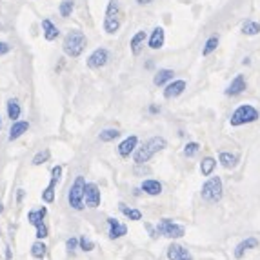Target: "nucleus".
<instances>
[{"label":"nucleus","mask_w":260,"mask_h":260,"mask_svg":"<svg viewBox=\"0 0 260 260\" xmlns=\"http://www.w3.org/2000/svg\"><path fill=\"white\" fill-rule=\"evenodd\" d=\"M56 178H53L51 177V180H49V184H48V187L42 191V200L46 202V204H51L53 200H55V189H56Z\"/></svg>","instance_id":"26"},{"label":"nucleus","mask_w":260,"mask_h":260,"mask_svg":"<svg viewBox=\"0 0 260 260\" xmlns=\"http://www.w3.org/2000/svg\"><path fill=\"white\" fill-rule=\"evenodd\" d=\"M35 230H37V239H40V240H44L46 237H48V225L44 224H39V225H35Z\"/></svg>","instance_id":"36"},{"label":"nucleus","mask_w":260,"mask_h":260,"mask_svg":"<svg viewBox=\"0 0 260 260\" xmlns=\"http://www.w3.org/2000/svg\"><path fill=\"white\" fill-rule=\"evenodd\" d=\"M137 146H139V139H137L135 135H131V137H127V139H124L120 144H118L117 151L122 158H129V156L137 151Z\"/></svg>","instance_id":"12"},{"label":"nucleus","mask_w":260,"mask_h":260,"mask_svg":"<svg viewBox=\"0 0 260 260\" xmlns=\"http://www.w3.org/2000/svg\"><path fill=\"white\" fill-rule=\"evenodd\" d=\"M175 77V71L173 70H168V68H162V70H158L155 73V77H153V84L155 86H166V84H169L171 80H173Z\"/></svg>","instance_id":"20"},{"label":"nucleus","mask_w":260,"mask_h":260,"mask_svg":"<svg viewBox=\"0 0 260 260\" xmlns=\"http://www.w3.org/2000/svg\"><path fill=\"white\" fill-rule=\"evenodd\" d=\"M108 225H109V239H122L124 235H127V228L124 224L117 220V218H108Z\"/></svg>","instance_id":"18"},{"label":"nucleus","mask_w":260,"mask_h":260,"mask_svg":"<svg viewBox=\"0 0 260 260\" xmlns=\"http://www.w3.org/2000/svg\"><path fill=\"white\" fill-rule=\"evenodd\" d=\"M118 208H120V211H122V215H124V217H127L129 218V220H142V213L139 211V209H133V208H127L126 204H124V202H120V204H118Z\"/></svg>","instance_id":"28"},{"label":"nucleus","mask_w":260,"mask_h":260,"mask_svg":"<svg viewBox=\"0 0 260 260\" xmlns=\"http://www.w3.org/2000/svg\"><path fill=\"white\" fill-rule=\"evenodd\" d=\"M247 89V80H246V77L244 75H235V78L230 82V86L225 87V91H224V95L225 96H239V95H242L244 91Z\"/></svg>","instance_id":"10"},{"label":"nucleus","mask_w":260,"mask_h":260,"mask_svg":"<svg viewBox=\"0 0 260 260\" xmlns=\"http://www.w3.org/2000/svg\"><path fill=\"white\" fill-rule=\"evenodd\" d=\"M224 195V186H222L220 177H209L204 184H202V189H200V197L206 200V202H218Z\"/></svg>","instance_id":"5"},{"label":"nucleus","mask_w":260,"mask_h":260,"mask_svg":"<svg viewBox=\"0 0 260 260\" xmlns=\"http://www.w3.org/2000/svg\"><path fill=\"white\" fill-rule=\"evenodd\" d=\"M9 51H11V46H9L8 42H0V56L8 55Z\"/></svg>","instance_id":"39"},{"label":"nucleus","mask_w":260,"mask_h":260,"mask_svg":"<svg viewBox=\"0 0 260 260\" xmlns=\"http://www.w3.org/2000/svg\"><path fill=\"white\" fill-rule=\"evenodd\" d=\"M166 148H168V140H166L164 137H151V139L146 140V142H144L140 148H137V151L133 153L135 164L144 166L146 162H149L151 156H155L156 153L164 151Z\"/></svg>","instance_id":"1"},{"label":"nucleus","mask_w":260,"mask_h":260,"mask_svg":"<svg viewBox=\"0 0 260 260\" xmlns=\"http://www.w3.org/2000/svg\"><path fill=\"white\" fill-rule=\"evenodd\" d=\"M100 200H102V195H100L99 186L93 182H87L86 189H84V202H86V206L87 208L95 209L100 206Z\"/></svg>","instance_id":"9"},{"label":"nucleus","mask_w":260,"mask_h":260,"mask_svg":"<svg viewBox=\"0 0 260 260\" xmlns=\"http://www.w3.org/2000/svg\"><path fill=\"white\" fill-rule=\"evenodd\" d=\"M51 177L56 178V180H60V177H62V166H55V168L51 169Z\"/></svg>","instance_id":"38"},{"label":"nucleus","mask_w":260,"mask_h":260,"mask_svg":"<svg viewBox=\"0 0 260 260\" xmlns=\"http://www.w3.org/2000/svg\"><path fill=\"white\" fill-rule=\"evenodd\" d=\"M148 33L144 29H140V31H137L133 35V39H131V42H129V48H131V53H133L135 56H139L140 53L144 51V46L148 44Z\"/></svg>","instance_id":"13"},{"label":"nucleus","mask_w":260,"mask_h":260,"mask_svg":"<svg viewBox=\"0 0 260 260\" xmlns=\"http://www.w3.org/2000/svg\"><path fill=\"white\" fill-rule=\"evenodd\" d=\"M140 189L149 197H158L162 193V184L155 178H146L142 184H140Z\"/></svg>","instance_id":"16"},{"label":"nucleus","mask_w":260,"mask_h":260,"mask_svg":"<svg viewBox=\"0 0 260 260\" xmlns=\"http://www.w3.org/2000/svg\"><path fill=\"white\" fill-rule=\"evenodd\" d=\"M122 9L118 0H109L106 8V18H104V31L108 35H115L120 29L122 24Z\"/></svg>","instance_id":"4"},{"label":"nucleus","mask_w":260,"mask_h":260,"mask_svg":"<svg viewBox=\"0 0 260 260\" xmlns=\"http://www.w3.org/2000/svg\"><path fill=\"white\" fill-rule=\"evenodd\" d=\"M242 33L246 37H255L260 33V22L256 20H246L242 24Z\"/></svg>","instance_id":"27"},{"label":"nucleus","mask_w":260,"mask_h":260,"mask_svg":"<svg viewBox=\"0 0 260 260\" xmlns=\"http://www.w3.org/2000/svg\"><path fill=\"white\" fill-rule=\"evenodd\" d=\"M139 6H148V4H151V2H155V0H135Z\"/></svg>","instance_id":"42"},{"label":"nucleus","mask_w":260,"mask_h":260,"mask_svg":"<svg viewBox=\"0 0 260 260\" xmlns=\"http://www.w3.org/2000/svg\"><path fill=\"white\" fill-rule=\"evenodd\" d=\"M120 131L115 129V127H109V129H104L102 133L99 135V140L100 142H113V140H117L120 137Z\"/></svg>","instance_id":"30"},{"label":"nucleus","mask_w":260,"mask_h":260,"mask_svg":"<svg viewBox=\"0 0 260 260\" xmlns=\"http://www.w3.org/2000/svg\"><path fill=\"white\" fill-rule=\"evenodd\" d=\"M218 37L217 35H213V37H209L208 40H206V44H204V48H202V56H209L213 51H217V48H218Z\"/></svg>","instance_id":"29"},{"label":"nucleus","mask_w":260,"mask_h":260,"mask_svg":"<svg viewBox=\"0 0 260 260\" xmlns=\"http://www.w3.org/2000/svg\"><path fill=\"white\" fill-rule=\"evenodd\" d=\"M37 260H44V258H37Z\"/></svg>","instance_id":"48"},{"label":"nucleus","mask_w":260,"mask_h":260,"mask_svg":"<svg viewBox=\"0 0 260 260\" xmlns=\"http://www.w3.org/2000/svg\"><path fill=\"white\" fill-rule=\"evenodd\" d=\"M256 246H258V240H256L255 237H249V239L242 240L239 246L235 247V256H237V258H242L247 249H253V247H256Z\"/></svg>","instance_id":"22"},{"label":"nucleus","mask_w":260,"mask_h":260,"mask_svg":"<svg viewBox=\"0 0 260 260\" xmlns=\"http://www.w3.org/2000/svg\"><path fill=\"white\" fill-rule=\"evenodd\" d=\"M199 151H200V144L199 142H187L186 146H184V155H186L187 158L195 156Z\"/></svg>","instance_id":"34"},{"label":"nucleus","mask_w":260,"mask_h":260,"mask_svg":"<svg viewBox=\"0 0 260 260\" xmlns=\"http://www.w3.org/2000/svg\"><path fill=\"white\" fill-rule=\"evenodd\" d=\"M49 158H51V151H49V149H42V151H39L35 156H33L31 164H33V166H42V164H46Z\"/></svg>","instance_id":"33"},{"label":"nucleus","mask_w":260,"mask_h":260,"mask_svg":"<svg viewBox=\"0 0 260 260\" xmlns=\"http://www.w3.org/2000/svg\"><path fill=\"white\" fill-rule=\"evenodd\" d=\"M149 113H151V115H156V113H160V108L155 106V104H151L149 106Z\"/></svg>","instance_id":"41"},{"label":"nucleus","mask_w":260,"mask_h":260,"mask_svg":"<svg viewBox=\"0 0 260 260\" xmlns=\"http://www.w3.org/2000/svg\"><path fill=\"white\" fill-rule=\"evenodd\" d=\"M46 253H48V246H46L40 239L31 246V255L35 256V258H44Z\"/></svg>","instance_id":"31"},{"label":"nucleus","mask_w":260,"mask_h":260,"mask_svg":"<svg viewBox=\"0 0 260 260\" xmlns=\"http://www.w3.org/2000/svg\"><path fill=\"white\" fill-rule=\"evenodd\" d=\"M260 118V111L251 104H242L231 113L230 117V124L233 127H240L246 126V124H253Z\"/></svg>","instance_id":"3"},{"label":"nucleus","mask_w":260,"mask_h":260,"mask_svg":"<svg viewBox=\"0 0 260 260\" xmlns=\"http://www.w3.org/2000/svg\"><path fill=\"white\" fill-rule=\"evenodd\" d=\"M48 215V209L40 208V209H33V211L27 213V220H29L31 225H39L44 222V217Z\"/></svg>","instance_id":"25"},{"label":"nucleus","mask_w":260,"mask_h":260,"mask_svg":"<svg viewBox=\"0 0 260 260\" xmlns=\"http://www.w3.org/2000/svg\"><path fill=\"white\" fill-rule=\"evenodd\" d=\"M27 129H29V122H26V120L13 122V124H11V129H9V137H8V139L13 142V140L20 139L24 133H27Z\"/></svg>","instance_id":"19"},{"label":"nucleus","mask_w":260,"mask_h":260,"mask_svg":"<svg viewBox=\"0 0 260 260\" xmlns=\"http://www.w3.org/2000/svg\"><path fill=\"white\" fill-rule=\"evenodd\" d=\"M42 33H44V39L48 40V42H53V40H56L60 37V29L49 18H44L42 20Z\"/></svg>","instance_id":"17"},{"label":"nucleus","mask_w":260,"mask_h":260,"mask_svg":"<svg viewBox=\"0 0 260 260\" xmlns=\"http://www.w3.org/2000/svg\"><path fill=\"white\" fill-rule=\"evenodd\" d=\"M78 246V239H75V237H71V239H68V242H66V247H68V251L73 253L75 249H77Z\"/></svg>","instance_id":"37"},{"label":"nucleus","mask_w":260,"mask_h":260,"mask_svg":"<svg viewBox=\"0 0 260 260\" xmlns=\"http://www.w3.org/2000/svg\"><path fill=\"white\" fill-rule=\"evenodd\" d=\"M8 118L11 122H17L20 118V113H22V108H20V102L17 99H9L8 100Z\"/></svg>","instance_id":"23"},{"label":"nucleus","mask_w":260,"mask_h":260,"mask_svg":"<svg viewBox=\"0 0 260 260\" xmlns=\"http://www.w3.org/2000/svg\"><path fill=\"white\" fill-rule=\"evenodd\" d=\"M186 87H187V82L186 80H182V78H178V80H171L164 89V99H168V100L177 99V96H180L184 91H186Z\"/></svg>","instance_id":"11"},{"label":"nucleus","mask_w":260,"mask_h":260,"mask_svg":"<svg viewBox=\"0 0 260 260\" xmlns=\"http://www.w3.org/2000/svg\"><path fill=\"white\" fill-rule=\"evenodd\" d=\"M164 42H166L164 27L156 26L155 29L151 31V35H149V39H148L149 49H153V51H156V49H162V48H164Z\"/></svg>","instance_id":"14"},{"label":"nucleus","mask_w":260,"mask_h":260,"mask_svg":"<svg viewBox=\"0 0 260 260\" xmlns=\"http://www.w3.org/2000/svg\"><path fill=\"white\" fill-rule=\"evenodd\" d=\"M86 184L87 182L84 180V177H77L75 182L71 184L70 191H68V202L77 211L84 209V189H86Z\"/></svg>","instance_id":"6"},{"label":"nucleus","mask_w":260,"mask_h":260,"mask_svg":"<svg viewBox=\"0 0 260 260\" xmlns=\"http://www.w3.org/2000/svg\"><path fill=\"white\" fill-rule=\"evenodd\" d=\"M0 129H2V118H0Z\"/></svg>","instance_id":"47"},{"label":"nucleus","mask_w":260,"mask_h":260,"mask_svg":"<svg viewBox=\"0 0 260 260\" xmlns=\"http://www.w3.org/2000/svg\"><path fill=\"white\" fill-rule=\"evenodd\" d=\"M86 44H87V39L80 29L68 31V35L64 37V42H62L64 55L71 56V58H78V56L84 53V49H86Z\"/></svg>","instance_id":"2"},{"label":"nucleus","mask_w":260,"mask_h":260,"mask_svg":"<svg viewBox=\"0 0 260 260\" xmlns=\"http://www.w3.org/2000/svg\"><path fill=\"white\" fill-rule=\"evenodd\" d=\"M153 66H155V64H153V60H149L148 64H146V70H151Z\"/></svg>","instance_id":"44"},{"label":"nucleus","mask_w":260,"mask_h":260,"mask_svg":"<svg viewBox=\"0 0 260 260\" xmlns=\"http://www.w3.org/2000/svg\"><path fill=\"white\" fill-rule=\"evenodd\" d=\"M6 258H11V251H9V247H6Z\"/></svg>","instance_id":"45"},{"label":"nucleus","mask_w":260,"mask_h":260,"mask_svg":"<svg viewBox=\"0 0 260 260\" xmlns=\"http://www.w3.org/2000/svg\"><path fill=\"white\" fill-rule=\"evenodd\" d=\"M2 211H4V208H2V204H0V213H2Z\"/></svg>","instance_id":"46"},{"label":"nucleus","mask_w":260,"mask_h":260,"mask_svg":"<svg viewBox=\"0 0 260 260\" xmlns=\"http://www.w3.org/2000/svg\"><path fill=\"white\" fill-rule=\"evenodd\" d=\"M242 64H244V66H249V64H251V58H247V56H246V58L242 60Z\"/></svg>","instance_id":"43"},{"label":"nucleus","mask_w":260,"mask_h":260,"mask_svg":"<svg viewBox=\"0 0 260 260\" xmlns=\"http://www.w3.org/2000/svg\"><path fill=\"white\" fill-rule=\"evenodd\" d=\"M109 58H111V55H109L108 49L96 48L91 55L87 56V68H89V70H100V68L108 66Z\"/></svg>","instance_id":"8"},{"label":"nucleus","mask_w":260,"mask_h":260,"mask_svg":"<svg viewBox=\"0 0 260 260\" xmlns=\"http://www.w3.org/2000/svg\"><path fill=\"white\" fill-rule=\"evenodd\" d=\"M218 162H220L222 168L233 169L239 164V155H235V153H230V151H222L220 155H218Z\"/></svg>","instance_id":"21"},{"label":"nucleus","mask_w":260,"mask_h":260,"mask_svg":"<svg viewBox=\"0 0 260 260\" xmlns=\"http://www.w3.org/2000/svg\"><path fill=\"white\" fill-rule=\"evenodd\" d=\"M78 246H80L82 251H93V249H95L93 240H89L87 237H80V239H78Z\"/></svg>","instance_id":"35"},{"label":"nucleus","mask_w":260,"mask_h":260,"mask_svg":"<svg viewBox=\"0 0 260 260\" xmlns=\"http://www.w3.org/2000/svg\"><path fill=\"white\" fill-rule=\"evenodd\" d=\"M24 195H26V191H24V189H18L17 191V202H18V204H22V200H24Z\"/></svg>","instance_id":"40"},{"label":"nucleus","mask_w":260,"mask_h":260,"mask_svg":"<svg viewBox=\"0 0 260 260\" xmlns=\"http://www.w3.org/2000/svg\"><path fill=\"white\" fill-rule=\"evenodd\" d=\"M168 258L169 260H193L191 253L180 244H171L168 247Z\"/></svg>","instance_id":"15"},{"label":"nucleus","mask_w":260,"mask_h":260,"mask_svg":"<svg viewBox=\"0 0 260 260\" xmlns=\"http://www.w3.org/2000/svg\"><path fill=\"white\" fill-rule=\"evenodd\" d=\"M156 233L166 237V239H182L186 235V230H184V225L175 224L171 218H162L156 224Z\"/></svg>","instance_id":"7"},{"label":"nucleus","mask_w":260,"mask_h":260,"mask_svg":"<svg viewBox=\"0 0 260 260\" xmlns=\"http://www.w3.org/2000/svg\"><path fill=\"white\" fill-rule=\"evenodd\" d=\"M215 168H217V160L213 156H206L200 162V173H202V177H211Z\"/></svg>","instance_id":"24"},{"label":"nucleus","mask_w":260,"mask_h":260,"mask_svg":"<svg viewBox=\"0 0 260 260\" xmlns=\"http://www.w3.org/2000/svg\"><path fill=\"white\" fill-rule=\"evenodd\" d=\"M73 9H75V2H73V0H62L60 6H58V13H60V17L70 18L71 13H73Z\"/></svg>","instance_id":"32"}]
</instances>
